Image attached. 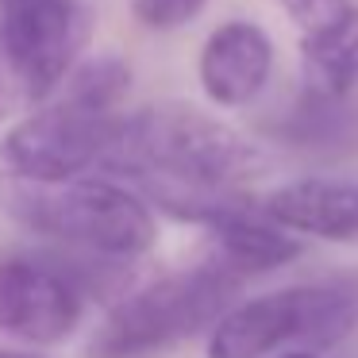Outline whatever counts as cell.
Listing matches in <instances>:
<instances>
[{
	"instance_id": "obj_1",
	"label": "cell",
	"mask_w": 358,
	"mask_h": 358,
	"mask_svg": "<svg viewBox=\"0 0 358 358\" xmlns=\"http://www.w3.org/2000/svg\"><path fill=\"white\" fill-rule=\"evenodd\" d=\"M101 170L147 201L155 193H239L270 170V158L212 112L162 101L124 116Z\"/></svg>"
},
{
	"instance_id": "obj_2",
	"label": "cell",
	"mask_w": 358,
	"mask_h": 358,
	"mask_svg": "<svg viewBox=\"0 0 358 358\" xmlns=\"http://www.w3.org/2000/svg\"><path fill=\"white\" fill-rule=\"evenodd\" d=\"M58 101L35 108L12 124L0 139L4 178L62 185L101 170L127 112H120L131 89V66L116 55H101L73 66Z\"/></svg>"
},
{
	"instance_id": "obj_3",
	"label": "cell",
	"mask_w": 358,
	"mask_h": 358,
	"mask_svg": "<svg viewBox=\"0 0 358 358\" xmlns=\"http://www.w3.org/2000/svg\"><path fill=\"white\" fill-rule=\"evenodd\" d=\"M0 208L31 235L116 262H139L158 243L150 204L131 185L112 178L39 185L0 173Z\"/></svg>"
},
{
	"instance_id": "obj_4",
	"label": "cell",
	"mask_w": 358,
	"mask_h": 358,
	"mask_svg": "<svg viewBox=\"0 0 358 358\" xmlns=\"http://www.w3.org/2000/svg\"><path fill=\"white\" fill-rule=\"evenodd\" d=\"M239 289L243 278L216 258L131 289L93 331L85 358H155L204 327L212 331V324L235 304Z\"/></svg>"
},
{
	"instance_id": "obj_5",
	"label": "cell",
	"mask_w": 358,
	"mask_h": 358,
	"mask_svg": "<svg viewBox=\"0 0 358 358\" xmlns=\"http://www.w3.org/2000/svg\"><path fill=\"white\" fill-rule=\"evenodd\" d=\"M358 327V296L327 281H301L235 301L208 331L204 358H273L281 350L339 347Z\"/></svg>"
},
{
	"instance_id": "obj_6",
	"label": "cell",
	"mask_w": 358,
	"mask_h": 358,
	"mask_svg": "<svg viewBox=\"0 0 358 358\" xmlns=\"http://www.w3.org/2000/svg\"><path fill=\"white\" fill-rule=\"evenodd\" d=\"M89 39L93 16L81 0H20L0 8V62L31 104L58 93Z\"/></svg>"
},
{
	"instance_id": "obj_7",
	"label": "cell",
	"mask_w": 358,
	"mask_h": 358,
	"mask_svg": "<svg viewBox=\"0 0 358 358\" xmlns=\"http://www.w3.org/2000/svg\"><path fill=\"white\" fill-rule=\"evenodd\" d=\"M85 296L47 250L0 258V331L31 347H55L81 324Z\"/></svg>"
},
{
	"instance_id": "obj_8",
	"label": "cell",
	"mask_w": 358,
	"mask_h": 358,
	"mask_svg": "<svg viewBox=\"0 0 358 358\" xmlns=\"http://www.w3.org/2000/svg\"><path fill=\"white\" fill-rule=\"evenodd\" d=\"M273 62H278V50L262 24L224 20L220 27H212V35L201 47L196 81L216 108L239 112L266 93L273 78Z\"/></svg>"
},
{
	"instance_id": "obj_9",
	"label": "cell",
	"mask_w": 358,
	"mask_h": 358,
	"mask_svg": "<svg viewBox=\"0 0 358 358\" xmlns=\"http://www.w3.org/2000/svg\"><path fill=\"white\" fill-rule=\"evenodd\" d=\"M258 208L289 235L324 243H358V173L355 178H293L258 196Z\"/></svg>"
},
{
	"instance_id": "obj_10",
	"label": "cell",
	"mask_w": 358,
	"mask_h": 358,
	"mask_svg": "<svg viewBox=\"0 0 358 358\" xmlns=\"http://www.w3.org/2000/svg\"><path fill=\"white\" fill-rule=\"evenodd\" d=\"M201 227L212 235V258L243 281L281 270L301 255V239L273 224L250 193H231Z\"/></svg>"
},
{
	"instance_id": "obj_11",
	"label": "cell",
	"mask_w": 358,
	"mask_h": 358,
	"mask_svg": "<svg viewBox=\"0 0 358 358\" xmlns=\"http://www.w3.org/2000/svg\"><path fill=\"white\" fill-rule=\"evenodd\" d=\"M262 131L281 147L304 150L316 158H343L358 150V93L355 96H320L296 89L293 104L266 120Z\"/></svg>"
},
{
	"instance_id": "obj_12",
	"label": "cell",
	"mask_w": 358,
	"mask_h": 358,
	"mask_svg": "<svg viewBox=\"0 0 358 358\" xmlns=\"http://www.w3.org/2000/svg\"><path fill=\"white\" fill-rule=\"evenodd\" d=\"M301 89L320 96L358 93V0L301 31Z\"/></svg>"
},
{
	"instance_id": "obj_13",
	"label": "cell",
	"mask_w": 358,
	"mask_h": 358,
	"mask_svg": "<svg viewBox=\"0 0 358 358\" xmlns=\"http://www.w3.org/2000/svg\"><path fill=\"white\" fill-rule=\"evenodd\" d=\"M204 4L208 0H131V12L150 31H173V27H185L189 20L201 16Z\"/></svg>"
},
{
	"instance_id": "obj_14",
	"label": "cell",
	"mask_w": 358,
	"mask_h": 358,
	"mask_svg": "<svg viewBox=\"0 0 358 358\" xmlns=\"http://www.w3.org/2000/svg\"><path fill=\"white\" fill-rule=\"evenodd\" d=\"M278 4L285 8V16L293 20V24H301V31H304V27L327 20L331 12H339L347 0H278Z\"/></svg>"
},
{
	"instance_id": "obj_15",
	"label": "cell",
	"mask_w": 358,
	"mask_h": 358,
	"mask_svg": "<svg viewBox=\"0 0 358 358\" xmlns=\"http://www.w3.org/2000/svg\"><path fill=\"white\" fill-rule=\"evenodd\" d=\"M273 358H320L316 350H281V355H273Z\"/></svg>"
},
{
	"instance_id": "obj_16",
	"label": "cell",
	"mask_w": 358,
	"mask_h": 358,
	"mask_svg": "<svg viewBox=\"0 0 358 358\" xmlns=\"http://www.w3.org/2000/svg\"><path fill=\"white\" fill-rule=\"evenodd\" d=\"M0 358H43L35 350H0Z\"/></svg>"
},
{
	"instance_id": "obj_17",
	"label": "cell",
	"mask_w": 358,
	"mask_h": 358,
	"mask_svg": "<svg viewBox=\"0 0 358 358\" xmlns=\"http://www.w3.org/2000/svg\"><path fill=\"white\" fill-rule=\"evenodd\" d=\"M8 4H20V0H0V8H8Z\"/></svg>"
}]
</instances>
